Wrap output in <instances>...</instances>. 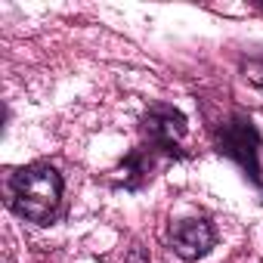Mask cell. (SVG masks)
<instances>
[{"instance_id": "cell-1", "label": "cell", "mask_w": 263, "mask_h": 263, "mask_svg": "<svg viewBox=\"0 0 263 263\" xmlns=\"http://www.w3.org/2000/svg\"><path fill=\"white\" fill-rule=\"evenodd\" d=\"M10 189H13V208L34 223H47L62 201V177L50 164H34L19 171Z\"/></svg>"}, {"instance_id": "cell-6", "label": "cell", "mask_w": 263, "mask_h": 263, "mask_svg": "<svg viewBox=\"0 0 263 263\" xmlns=\"http://www.w3.org/2000/svg\"><path fill=\"white\" fill-rule=\"evenodd\" d=\"M245 74H248V81H254V84H260V87H263V65H260V62H254V59H251V62L245 65Z\"/></svg>"}, {"instance_id": "cell-2", "label": "cell", "mask_w": 263, "mask_h": 263, "mask_svg": "<svg viewBox=\"0 0 263 263\" xmlns=\"http://www.w3.org/2000/svg\"><path fill=\"white\" fill-rule=\"evenodd\" d=\"M217 146H220L223 155L235 158V161L248 171V177H251L257 186H263L260 137H257V127H254L251 118H245V115H232V118L217 130Z\"/></svg>"}, {"instance_id": "cell-3", "label": "cell", "mask_w": 263, "mask_h": 263, "mask_svg": "<svg viewBox=\"0 0 263 263\" xmlns=\"http://www.w3.org/2000/svg\"><path fill=\"white\" fill-rule=\"evenodd\" d=\"M143 130H146L152 149L167 152V155H180L183 140H186V118L171 105H155L143 118Z\"/></svg>"}, {"instance_id": "cell-7", "label": "cell", "mask_w": 263, "mask_h": 263, "mask_svg": "<svg viewBox=\"0 0 263 263\" xmlns=\"http://www.w3.org/2000/svg\"><path fill=\"white\" fill-rule=\"evenodd\" d=\"M127 263H149V257H146L143 248H134V251H130V257H127Z\"/></svg>"}, {"instance_id": "cell-4", "label": "cell", "mask_w": 263, "mask_h": 263, "mask_svg": "<svg viewBox=\"0 0 263 263\" xmlns=\"http://www.w3.org/2000/svg\"><path fill=\"white\" fill-rule=\"evenodd\" d=\"M171 248L183 260H198L214 248V229L208 220H180L171 229Z\"/></svg>"}, {"instance_id": "cell-5", "label": "cell", "mask_w": 263, "mask_h": 263, "mask_svg": "<svg viewBox=\"0 0 263 263\" xmlns=\"http://www.w3.org/2000/svg\"><path fill=\"white\" fill-rule=\"evenodd\" d=\"M149 171H152V155L146 149H137L111 171V183L124 189H137L149 180Z\"/></svg>"}]
</instances>
